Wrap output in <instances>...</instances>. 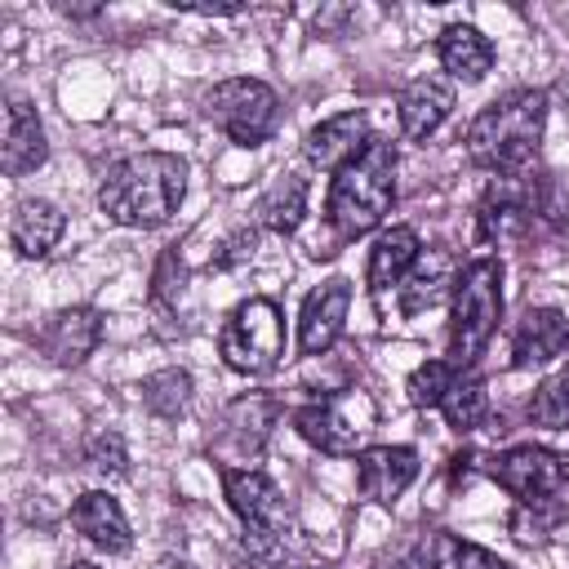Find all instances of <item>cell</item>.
<instances>
[{
  "instance_id": "cell-23",
  "label": "cell",
  "mask_w": 569,
  "mask_h": 569,
  "mask_svg": "<svg viewBox=\"0 0 569 569\" xmlns=\"http://www.w3.org/2000/svg\"><path fill=\"white\" fill-rule=\"evenodd\" d=\"M453 284H458V262H453V253H449V249H427V253H418L413 271H409L405 284H400V311H405V316H418V311L436 307Z\"/></svg>"
},
{
  "instance_id": "cell-37",
  "label": "cell",
  "mask_w": 569,
  "mask_h": 569,
  "mask_svg": "<svg viewBox=\"0 0 569 569\" xmlns=\"http://www.w3.org/2000/svg\"><path fill=\"white\" fill-rule=\"evenodd\" d=\"M67 569H98V565H89V560H76V565H67Z\"/></svg>"
},
{
  "instance_id": "cell-34",
  "label": "cell",
  "mask_w": 569,
  "mask_h": 569,
  "mask_svg": "<svg viewBox=\"0 0 569 569\" xmlns=\"http://www.w3.org/2000/svg\"><path fill=\"white\" fill-rule=\"evenodd\" d=\"M187 13H244V4H182Z\"/></svg>"
},
{
  "instance_id": "cell-35",
  "label": "cell",
  "mask_w": 569,
  "mask_h": 569,
  "mask_svg": "<svg viewBox=\"0 0 569 569\" xmlns=\"http://www.w3.org/2000/svg\"><path fill=\"white\" fill-rule=\"evenodd\" d=\"M62 13L67 18H93V13H102V4H62Z\"/></svg>"
},
{
  "instance_id": "cell-14",
  "label": "cell",
  "mask_w": 569,
  "mask_h": 569,
  "mask_svg": "<svg viewBox=\"0 0 569 569\" xmlns=\"http://www.w3.org/2000/svg\"><path fill=\"white\" fill-rule=\"evenodd\" d=\"M369 116L365 111H338L329 120H320L316 129H307L302 138V156L311 169H329L338 173L342 164H351L365 147H369Z\"/></svg>"
},
{
  "instance_id": "cell-2",
  "label": "cell",
  "mask_w": 569,
  "mask_h": 569,
  "mask_svg": "<svg viewBox=\"0 0 569 569\" xmlns=\"http://www.w3.org/2000/svg\"><path fill=\"white\" fill-rule=\"evenodd\" d=\"M542 129H547V93L511 89L489 107H480V116L467 124V156L493 178L529 173L542 147Z\"/></svg>"
},
{
  "instance_id": "cell-33",
  "label": "cell",
  "mask_w": 569,
  "mask_h": 569,
  "mask_svg": "<svg viewBox=\"0 0 569 569\" xmlns=\"http://www.w3.org/2000/svg\"><path fill=\"white\" fill-rule=\"evenodd\" d=\"M253 244H258V231H236L227 244H222V253H213L209 258V267H236V262H244V258H253Z\"/></svg>"
},
{
  "instance_id": "cell-20",
  "label": "cell",
  "mask_w": 569,
  "mask_h": 569,
  "mask_svg": "<svg viewBox=\"0 0 569 569\" xmlns=\"http://www.w3.org/2000/svg\"><path fill=\"white\" fill-rule=\"evenodd\" d=\"M436 53H440V67L462 84L485 80L493 67V40L471 22H449L436 40Z\"/></svg>"
},
{
  "instance_id": "cell-36",
  "label": "cell",
  "mask_w": 569,
  "mask_h": 569,
  "mask_svg": "<svg viewBox=\"0 0 569 569\" xmlns=\"http://www.w3.org/2000/svg\"><path fill=\"white\" fill-rule=\"evenodd\" d=\"M276 569H325V565H276Z\"/></svg>"
},
{
  "instance_id": "cell-13",
  "label": "cell",
  "mask_w": 569,
  "mask_h": 569,
  "mask_svg": "<svg viewBox=\"0 0 569 569\" xmlns=\"http://www.w3.org/2000/svg\"><path fill=\"white\" fill-rule=\"evenodd\" d=\"M418 449L409 445H369L356 453V485L369 502L396 507V498L418 480Z\"/></svg>"
},
{
  "instance_id": "cell-26",
  "label": "cell",
  "mask_w": 569,
  "mask_h": 569,
  "mask_svg": "<svg viewBox=\"0 0 569 569\" xmlns=\"http://www.w3.org/2000/svg\"><path fill=\"white\" fill-rule=\"evenodd\" d=\"M440 413H445V422H449L458 436L476 431V427L489 418V391H485V378H476L471 369L458 373L453 387H449L445 400H440Z\"/></svg>"
},
{
  "instance_id": "cell-19",
  "label": "cell",
  "mask_w": 569,
  "mask_h": 569,
  "mask_svg": "<svg viewBox=\"0 0 569 569\" xmlns=\"http://www.w3.org/2000/svg\"><path fill=\"white\" fill-rule=\"evenodd\" d=\"M67 231V218L53 200H40V196H27L13 204V218H9V244L18 249V258H44Z\"/></svg>"
},
{
  "instance_id": "cell-8",
  "label": "cell",
  "mask_w": 569,
  "mask_h": 569,
  "mask_svg": "<svg viewBox=\"0 0 569 569\" xmlns=\"http://www.w3.org/2000/svg\"><path fill=\"white\" fill-rule=\"evenodd\" d=\"M218 356L244 378L271 373L284 356V316L276 298H244L218 333Z\"/></svg>"
},
{
  "instance_id": "cell-5",
  "label": "cell",
  "mask_w": 569,
  "mask_h": 569,
  "mask_svg": "<svg viewBox=\"0 0 569 569\" xmlns=\"http://www.w3.org/2000/svg\"><path fill=\"white\" fill-rule=\"evenodd\" d=\"M476 222L485 240H525L533 236L542 222L560 227L565 222V204L556 196V182L547 173H502L489 178L480 204H476Z\"/></svg>"
},
{
  "instance_id": "cell-7",
  "label": "cell",
  "mask_w": 569,
  "mask_h": 569,
  "mask_svg": "<svg viewBox=\"0 0 569 569\" xmlns=\"http://www.w3.org/2000/svg\"><path fill=\"white\" fill-rule=\"evenodd\" d=\"M200 111H204V120H209L218 133H227L236 147H249V151L262 147V142L276 133V124H280V98H276V89H271L267 80H258V76L218 80V84L204 93Z\"/></svg>"
},
{
  "instance_id": "cell-16",
  "label": "cell",
  "mask_w": 569,
  "mask_h": 569,
  "mask_svg": "<svg viewBox=\"0 0 569 569\" xmlns=\"http://www.w3.org/2000/svg\"><path fill=\"white\" fill-rule=\"evenodd\" d=\"M71 525L89 547H98L107 556H124L133 547V529H129L124 507L102 489H89L71 502Z\"/></svg>"
},
{
  "instance_id": "cell-11",
  "label": "cell",
  "mask_w": 569,
  "mask_h": 569,
  "mask_svg": "<svg viewBox=\"0 0 569 569\" xmlns=\"http://www.w3.org/2000/svg\"><path fill=\"white\" fill-rule=\"evenodd\" d=\"M347 311H351V280L347 276H329L325 284H316L302 298V311H298V351L302 356H325L342 338Z\"/></svg>"
},
{
  "instance_id": "cell-17",
  "label": "cell",
  "mask_w": 569,
  "mask_h": 569,
  "mask_svg": "<svg viewBox=\"0 0 569 569\" xmlns=\"http://www.w3.org/2000/svg\"><path fill=\"white\" fill-rule=\"evenodd\" d=\"M565 347H569V316L560 307H529L511 329V365L516 369L547 365V360L565 356Z\"/></svg>"
},
{
  "instance_id": "cell-15",
  "label": "cell",
  "mask_w": 569,
  "mask_h": 569,
  "mask_svg": "<svg viewBox=\"0 0 569 569\" xmlns=\"http://www.w3.org/2000/svg\"><path fill=\"white\" fill-rule=\"evenodd\" d=\"M49 160V142H44V124L36 116V107L22 93L4 98V142H0V164L9 178H22L31 169H40Z\"/></svg>"
},
{
  "instance_id": "cell-21",
  "label": "cell",
  "mask_w": 569,
  "mask_h": 569,
  "mask_svg": "<svg viewBox=\"0 0 569 569\" xmlns=\"http://www.w3.org/2000/svg\"><path fill=\"white\" fill-rule=\"evenodd\" d=\"M276 418H280V405H276L271 396H262V391L240 396V400L227 405V413H222V436H218V440H222L227 449H236L240 458H244V453L253 458V453L267 445Z\"/></svg>"
},
{
  "instance_id": "cell-6",
  "label": "cell",
  "mask_w": 569,
  "mask_h": 569,
  "mask_svg": "<svg viewBox=\"0 0 569 569\" xmlns=\"http://www.w3.org/2000/svg\"><path fill=\"white\" fill-rule=\"evenodd\" d=\"M222 489H227L231 511L244 525V547L258 560H271L280 551V542L289 538V525H293L280 485L262 467H222Z\"/></svg>"
},
{
  "instance_id": "cell-4",
  "label": "cell",
  "mask_w": 569,
  "mask_h": 569,
  "mask_svg": "<svg viewBox=\"0 0 569 569\" xmlns=\"http://www.w3.org/2000/svg\"><path fill=\"white\" fill-rule=\"evenodd\" d=\"M498 320H502V262L485 253L458 271L449 302V365L458 373H467L485 356Z\"/></svg>"
},
{
  "instance_id": "cell-27",
  "label": "cell",
  "mask_w": 569,
  "mask_h": 569,
  "mask_svg": "<svg viewBox=\"0 0 569 569\" xmlns=\"http://www.w3.org/2000/svg\"><path fill=\"white\" fill-rule=\"evenodd\" d=\"M142 405L156 418H178L191 405V373L187 369H156L142 378Z\"/></svg>"
},
{
  "instance_id": "cell-24",
  "label": "cell",
  "mask_w": 569,
  "mask_h": 569,
  "mask_svg": "<svg viewBox=\"0 0 569 569\" xmlns=\"http://www.w3.org/2000/svg\"><path fill=\"white\" fill-rule=\"evenodd\" d=\"M307 213V178L302 173H280L253 204V227L271 236H293Z\"/></svg>"
},
{
  "instance_id": "cell-32",
  "label": "cell",
  "mask_w": 569,
  "mask_h": 569,
  "mask_svg": "<svg viewBox=\"0 0 569 569\" xmlns=\"http://www.w3.org/2000/svg\"><path fill=\"white\" fill-rule=\"evenodd\" d=\"M542 507L547 502H538V507H520L516 516H511V529H516V538L529 547V542H542L547 538V529H551V516H542Z\"/></svg>"
},
{
  "instance_id": "cell-25",
  "label": "cell",
  "mask_w": 569,
  "mask_h": 569,
  "mask_svg": "<svg viewBox=\"0 0 569 569\" xmlns=\"http://www.w3.org/2000/svg\"><path fill=\"white\" fill-rule=\"evenodd\" d=\"M422 565H427V569H507L502 556H493V551H485L480 542H467V538H458V533H449V529L427 533V542H422Z\"/></svg>"
},
{
  "instance_id": "cell-3",
  "label": "cell",
  "mask_w": 569,
  "mask_h": 569,
  "mask_svg": "<svg viewBox=\"0 0 569 569\" xmlns=\"http://www.w3.org/2000/svg\"><path fill=\"white\" fill-rule=\"evenodd\" d=\"M396 204V147L387 138H369V147L333 173L325 222L338 240L369 236Z\"/></svg>"
},
{
  "instance_id": "cell-12",
  "label": "cell",
  "mask_w": 569,
  "mask_h": 569,
  "mask_svg": "<svg viewBox=\"0 0 569 569\" xmlns=\"http://www.w3.org/2000/svg\"><path fill=\"white\" fill-rule=\"evenodd\" d=\"M102 342V311L98 307H62L36 329V347L49 365L76 369L84 365Z\"/></svg>"
},
{
  "instance_id": "cell-22",
  "label": "cell",
  "mask_w": 569,
  "mask_h": 569,
  "mask_svg": "<svg viewBox=\"0 0 569 569\" xmlns=\"http://www.w3.org/2000/svg\"><path fill=\"white\" fill-rule=\"evenodd\" d=\"M418 253H422V244H418V231H413V227H387V231L373 240V249H369V267H365L369 289H373V293H387L391 284L400 289L405 276L413 271Z\"/></svg>"
},
{
  "instance_id": "cell-28",
  "label": "cell",
  "mask_w": 569,
  "mask_h": 569,
  "mask_svg": "<svg viewBox=\"0 0 569 569\" xmlns=\"http://www.w3.org/2000/svg\"><path fill=\"white\" fill-rule=\"evenodd\" d=\"M525 413H529L533 427L565 431V427H569V373H551V378H542V382L533 387Z\"/></svg>"
},
{
  "instance_id": "cell-30",
  "label": "cell",
  "mask_w": 569,
  "mask_h": 569,
  "mask_svg": "<svg viewBox=\"0 0 569 569\" xmlns=\"http://www.w3.org/2000/svg\"><path fill=\"white\" fill-rule=\"evenodd\" d=\"M84 462H89V471H98V476H124V471H129L124 440H120L116 431H98V436H89V445H84Z\"/></svg>"
},
{
  "instance_id": "cell-29",
  "label": "cell",
  "mask_w": 569,
  "mask_h": 569,
  "mask_svg": "<svg viewBox=\"0 0 569 569\" xmlns=\"http://www.w3.org/2000/svg\"><path fill=\"white\" fill-rule=\"evenodd\" d=\"M453 378H458V369H453L449 360H422V365L409 373V382H405L409 405H418V409H440V400H445V391L453 387Z\"/></svg>"
},
{
  "instance_id": "cell-1",
  "label": "cell",
  "mask_w": 569,
  "mask_h": 569,
  "mask_svg": "<svg viewBox=\"0 0 569 569\" xmlns=\"http://www.w3.org/2000/svg\"><path fill=\"white\" fill-rule=\"evenodd\" d=\"M187 196V160L173 151H138L107 169L98 187V209L120 227H160L178 213Z\"/></svg>"
},
{
  "instance_id": "cell-38",
  "label": "cell",
  "mask_w": 569,
  "mask_h": 569,
  "mask_svg": "<svg viewBox=\"0 0 569 569\" xmlns=\"http://www.w3.org/2000/svg\"><path fill=\"white\" fill-rule=\"evenodd\" d=\"M565 351H569V347H565ZM565 373H569V365H565Z\"/></svg>"
},
{
  "instance_id": "cell-9",
  "label": "cell",
  "mask_w": 569,
  "mask_h": 569,
  "mask_svg": "<svg viewBox=\"0 0 569 569\" xmlns=\"http://www.w3.org/2000/svg\"><path fill=\"white\" fill-rule=\"evenodd\" d=\"M373 418H378V409H373L369 391H360V387H347L329 400H311V405L293 409L298 436L329 458H356L360 449H369L365 440L373 431Z\"/></svg>"
},
{
  "instance_id": "cell-31",
  "label": "cell",
  "mask_w": 569,
  "mask_h": 569,
  "mask_svg": "<svg viewBox=\"0 0 569 569\" xmlns=\"http://www.w3.org/2000/svg\"><path fill=\"white\" fill-rule=\"evenodd\" d=\"M151 284H156L151 289V302L156 307H178V298H182V258L173 249L160 253V267H156V280Z\"/></svg>"
},
{
  "instance_id": "cell-18",
  "label": "cell",
  "mask_w": 569,
  "mask_h": 569,
  "mask_svg": "<svg viewBox=\"0 0 569 569\" xmlns=\"http://www.w3.org/2000/svg\"><path fill=\"white\" fill-rule=\"evenodd\" d=\"M453 111V84L445 76H418L400 89L396 98V116H400V133L409 142H422L431 138Z\"/></svg>"
},
{
  "instance_id": "cell-10",
  "label": "cell",
  "mask_w": 569,
  "mask_h": 569,
  "mask_svg": "<svg viewBox=\"0 0 569 569\" xmlns=\"http://www.w3.org/2000/svg\"><path fill=\"white\" fill-rule=\"evenodd\" d=\"M489 476L520 502V507H538V502H551L565 480H569V462L556 453V449H542V445H511L502 449L493 462H489Z\"/></svg>"
}]
</instances>
